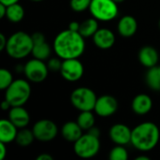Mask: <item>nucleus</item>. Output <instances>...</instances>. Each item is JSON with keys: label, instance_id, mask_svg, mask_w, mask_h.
Wrapping results in <instances>:
<instances>
[{"label": "nucleus", "instance_id": "nucleus-24", "mask_svg": "<svg viewBox=\"0 0 160 160\" xmlns=\"http://www.w3.org/2000/svg\"><path fill=\"white\" fill-rule=\"evenodd\" d=\"M34 139H36V138H35V135L33 133V130H30V129L23 128H21L20 131H18V134H17L15 141L20 146L27 147L33 142Z\"/></svg>", "mask_w": 160, "mask_h": 160}, {"label": "nucleus", "instance_id": "nucleus-34", "mask_svg": "<svg viewBox=\"0 0 160 160\" xmlns=\"http://www.w3.org/2000/svg\"><path fill=\"white\" fill-rule=\"evenodd\" d=\"M68 29L72 30V31H79L80 29V23L77 22H71L68 25Z\"/></svg>", "mask_w": 160, "mask_h": 160}, {"label": "nucleus", "instance_id": "nucleus-31", "mask_svg": "<svg viewBox=\"0 0 160 160\" xmlns=\"http://www.w3.org/2000/svg\"><path fill=\"white\" fill-rule=\"evenodd\" d=\"M8 43V39L6 38L3 33H0V51L6 50V46Z\"/></svg>", "mask_w": 160, "mask_h": 160}, {"label": "nucleus", "instance_id": "nucleus-36", "mask_svg": "<svg viewBox=\"0 0 160 160\" xmlns=\"http://www.w3.org/2000/svg\"><path fill=\"white\" fill-rule=\"evenodd\" d=\"M1 108L4 110V111H7V110H9L11 108V105L9 104V102L6 99H4L1 103Z\"/></svg>", "mask_w": 160, "mask_h": 160}, {"label": "nucleus", "instance_id": "nucleus-1", "mask_svg": "<svg viewBox=\"0 0 160 160\" xmlns=\"http://www.w3.org/2000/svg\"><path fill=\"white\" fill-rule=\"evenodd\" d=\"M84 38L79 31L70 29L60 32L53 42V50L57 56L63 60L79 58L84 52Z\"/></svg>", "mask_w": 160, "mask_h": 160}, {"label": "nucleus", "instance_id": "nucleus-12", "mask_svg": "<svg viewBox=\"0 0 160 160\" xmlns=\"http://www.w3.org/2000/svg\"><path fill=\"white\" fill-rule=\"evenodd\" d=\"M132 130L124 124L113 125L109 132L111 140L117 145H126L131 142Z\"/></svg>", "mask_w": 160, "mask_h": 160}, {"label": "nucleus", "instance_id": "nucleus-42", "mask_svg": "<svg viewBox=\"0 0 160 160\" xmlns=\"http://www.w3.org/2000/svg\"><path fill=\"white\" fill-rule=\"evenodd\" d=\"M158 70H159L160 72V66H158Z\"/></svg>", "mask_w": 160, "mask_h": 160}, {"label": "nucleus", "instance_id": "nucleus-19", "mask_svg": "<svg viewBox=\"0 0 160 160\" xmlns=\"http://www.w3.org/2000/svg\"><path fill=\"white\" fill-rule=\"evenodd\" d=\"M82 128L79 126L77 122L69 121L67 122L62 127V136L63 138L70 142H75L78 139H80L82 135Z\"/></svg>", "mask_w": 160, "mask_h": 160}, {"label": "nucleus", "instance_id": "nucleus-39", "mask_svg": "<svg viewBox=\"0 0 160 160\" xmlns=\"http://www.w3.org/2000/svg\"><path fill=\"white\" fill-rule=\"evenodd\" d=\"M136 160H150V158L145 156H140V157L136 158Z\"/></svg>", "mask_w": 160, "mask_h": 160}, {"label": "nucleus", "instance_id": "nucleus-35", "mask_svg": "<svg viewBox=\"0 0 160 160\" xmlns=\"http://www.w3.org/2000/svg\"><path fill=\"white\" fill-rule=\"evenodd\" d=\"M37 160H53V158L49 154H41L37 157Z\"/></svg>", "mask_w": 160, "mask_h": 160}, {"label": "nucleus", "instance_id": "nucleus-7", "mask_svg": "<svg viewBox=\"0 0 160 160\" xmlns=\"http://www.w3.org/2000/svg\"><path fill=\"white\" fill-rule=\"evenodd\" d=\"M97 96L93 90L87 87H79L75 89L70 96L72 105L79 111H93L97 102Z\"/></svg>", "mask_w": 160, "mask_h": 160}, {"label": "nucleus", "instance_id": "nucleus-20", "mask_svg": "<svg viewBox=\"0 0 160 160\" xmlns=\"http://www.w3.org/2000/svg\"><path fill=\"white\" fill-rule=\"evenodd\" d=\"M98 30V22L96 18L87 19L83 21L82 23H80L79 32L83 38L93 37Z\"/></svg>", "mask_w": 160, "mask_h": 160}, {"label": "nucleus", "instance_id": "nucleus-11", "mask_svg": "<svg viewBox=\"0 0 160 160\" xmlns=\"http://www.w3.org/2000/svg\"><path fill=\"white\" fill-rule=\"evenodd\" d=\"M118 109V102L115 98L105 95L97 99L94 111L100 117H109L116 112Z\"/></svg>", "mask_w": 160, "mask_h": 160}, {"label": "nucleus", "instance_id": "nucleus-21", "mask_svg": "<svg viewBox=\"0 0 160 160\" xmlns=\"http://www.w3.org/2000/svg\"><path fill=\"white\" fill-rule=\"evenodd\" d=\"M24 17V9L22 6L18 3L8 6L7 8V18L12 22H19Z\"/></svg>", "mask_w": 160, "mask_h": 160}, {"label": "nucleus", "instance_id": "nucleus-25", "mask_svg": "<svg viewBox=\"0 0 160 160\" xmlns=\"http://www.w3.org/2000/svg\"><path fill=\"white\" fill-rule=\"evenodd\" d=\"M77 123L83 130H89L95 125V116L92 113V111H83L81 112L78 116Z\"/></svg>", "mask_w": 160, "mask_h": 160}, {"label": "nucleus", "instance_id": "nucleus-17", "mask_svg": "<svg viewBox=\"0 0 160 160\" xmlns=\"http://www.w3.org/2000/svg\"><path fill=\"white\" fill-rule=\"evenodd\" d=\"M158 52L152 46H144L140 50L139 60L142 66L151 68L157 66L158 62Z\"/></svg>", "mask_w": 160, "mask_h": 160}, {"label": "nucleus", "instance_id": "nucleus-18", "mask_svg": "<svg viewBox=\"0 0 160 160\" xmlns=\"http://www.w3.org/2000/svg\"><path fill=\"white\" fill-rule=\"evenodd\" d=\"M117 29L121 36L125 38H129L135 35V33L137 32L138 22L133 16L126 15L120 19Z\"/></svg>", "mask_w": 160, "mask_h": 160}, {"label": "nucleus", "instance_id": "nucleus-28", "mask_svg": "<svg viewBox=\"0 0 160 160\" xmlns=\"http://www.w3.org/2000/svg\"><path fill=\"white\" fill-rule=\"evenodd\" d=\"M92 0H70V8L76 12H82L89 8Z\"/></svg>", "mask_w": 160, "mask_h": 160}, {"label": "nucleus", "instance_id": "nucleus-15", "mask_svg": "<svg viewBox=\"0 0 160 160\" xmlns=\"http://www.w3.org/2000/svg\"><path fill=\"white\" fill-rule=\"evenodd\" d=\"M17 128L9 119H2L0 121V142L8 144L15 141L18 134Z\"/></svg>", "mask_w": 160, "mask_h": 160}, {"label": "nucleus", "instance_id": "nucleus-27", "mask_svg": "<svg viewBox=\"0 0 160 160\" xmlns=\"http://www.w3.org/2000/svg\"><path fill=\"white\" fill-rule=\"evenodd\" d=\"M13 82L12 74L6 68L0 69V89L6 90Z\"/></svg>", "mask_w": 160, "mask_h": 160}, {"label": "nucleus", "instance_id": "nucleus-10", "mask_svg": "<svg viewBox=\"0 0 160 160\" xmlns=\"http://www.w3.org/2000/svg\"><path fill=\"white\" fill-rule=\"evenodd\" d=\"M32 130L35 138L40 142H51L58 133V128L55 123L48 119L38 121L34 125Z\"/></svg>", "mask_w": 160, "mask_h": 160}, {"label": "nucleus", "instance_id": "nucleus-14", "mask_svg": "<svg viewBox=\"0 0 160 160\" xmlns=\"http://www.w3.org/2000/svg\"><path fill=\"white\" fill-rule=\"evenodd\" d=\"M8 119L18 128H23L30 122V115L22 106L11 107L8 113Z\"/></svg>", "mask_w": 160, "mask_h": 160}, {"label": "nucleus", "instance_id": "nucleus-4", "mask_svg": "<svg viewBox=\"0 0 160 160\" xmlns=\"http://www.w3.org/2000/svg\"><path fill=\"white\" fill-rule=\"evenodd\" d=\"M31 95V86L29 82L22 79H18L6 89L5 99L9 102L11 107L23 106Z\"/></svg>", "mask_w": 160, "mask_h": 160}, {"label": "nucleus", "instance_id": "nucleus-30", "mask_svg": "<svg viewBox=\"0 0 160 160\" xmlns=\"http://www.w3.org/2000/svg\"><path fill=\"white\" fill-rule=\"evenodd\" d=\"M32 36V39H33V42L34 44L35 43H39V42H42V41H45V37L42 33L40 32H36L34 33Z\"/></svg>", "mask_w": 160, "mask_h": 160}, {"label": "nucleus", "instance_id": "nucleus-38", "mask_svg": "<svg viewBox=\"0 0 160 160\" xmlns=\"http://www.w3.org/2000/svg\"><path fill=\"white\" fill-rule=\"evenodd\" d=\"M19 0H0V3L6 5V6H9V5H12V4H15V3H18Z\"/></svg>", "mask_w": 160, "mask_h": 160}, {"label": "nucleus", "instance_id": "nucleus-43", "mask_svg": "<svg viewBox=\"0 0 160 160\" xmlns=\"http://www.w3.org/2000/svg\"><path fill=\"white\" fill-rule=\"evenodd\" d=\"M159 27H160V20H159Z\"/></svg>", "mask_w": 160, "mask_h": 160}, {"label": "nucleus", "instance_id": "nucleus-5", "mask_svg": "<svg viewBox=\"0 0 160 160\" xmlns=\"http://www.w3.org/2000/svg\"><path fill=\"white\" fill-rule=\"evenodd\" d=\"M99 137L87 132L82 134L80 139L74 142V152L82 158H92L98 155L100 149Z\"/></svg>", "mask_w": 160, "mask_h": 160}, {"label": "nucleus", "instance_id": "nucleus-32", "mask_svg": "<svg viewBox=\"0 0 160 160\" xmlns=\"http://www.w3.org/2000/svg\"><path fill=\"white\" fill-rule=\"evenodd\" d=\"M7 156V147L6 143L0 142V160H3Z\"/></svg>", "mask_w": 160, "mask_h": 160}, {"label": "nucleus", "instance_id": "nucleus-22", "mask_svg": "<svg viewBox=\"0 0 160 160\" xmlns=\"http://www.w3.org/2000/svg\"><path fill=\"white\" fill-rule=\"evenodd\" d=\"M32 54L34 58L39 60H46L51 55V47L46 41H42L39 43H35L32 50Z\"/></svg>", "mask_w": 160, "mask_h": 160}, {"label": "nucleus", "instance_id": "nucleus-33", "mask_svg": "<svg viewBox=\"0 0 160 160\" xmlns=\"http://www.w3.org/2000/svg\"><path fill=\"white\" fill-rule=\"evenodd\" d=\"M7 8H8V6L0 3V18L1 19L7 16Z\"/></svg>", "mask_w": 160, "mask_h": 160}, {"label": "nucleus", "instance_id": "nucleus-29", "mask_svg": "<svg viewBox=\"0 0 160 160\" xmlns=\"http://www.w3.org/2000/svg\"><path fill=\"white\" fill-rule=\"evenodd\" d=\"M62 62H63V61H60V59H58V58L50 59L49 62H48V65H47L49 70H52V71H53V72L60 71L61 66H62Z\"/></svg>", "mask_w": 160, "mask_h": 160}, {"label": "nucleus", "instance_id": "nucleus-13", "mask_svg": "<svg viewBox=\"0 0 160 160\" xmlns=\"http://www.w3.org/2000/svg\"><path fill=\"white\" fill-rule=\"evenodd\" d=\"M93 41L98 48L108 50L113 46L115 42V36L110 29L101 28L98 29L93 36Z\"/></svg>", "mask_w": 160, "mask_h": 160}, {"label": "nucleus", "instance_id": "nucleus-8", "mask_svg": "<svg viewBox=\"0 0 160 160\" xmlns=\"http://www.w3.org/2000/svg\"><path fill=\"white\" fill-rule=\"evenodd\" d=\"M23 72L28 81L32 82H41L47 78L49 68L42 60L34 58L25 64Z\"/></svg>", "mask_w": 160, "mask_h": 160}, {"label": "nucleus", "instance_id": "nucleus-16", "mask_svg": "<svg viewBox=\"0 0 160 160\" xmlns=\"http://www.w3.org/2000/svg\"><path fill=\"white\" fill-rule=\"evenodd\" d=\"M153 107L152 98L145 94H140L134 98L132 100L131 108L132 111L139 115H144L148 113Z\"/></svg>", "mask_w": 160, "mask_h": 160}, {"label": "nucleus", "instance_id": "nucleus-41", "mask_svg": "<svg viewBox=\"0 0 160 160\" xmlns=\"http://www.w3.org/2000/svg\"><path fill=\"white\" fill-rule=\"evenodd\" d=\"M31 1H35V2H39V1H42V0H31Z\"/></svg>", "mask_w": 160, "mask_h": 160}, {"label": "nucleus", "instance_id": "nucleus-37", "mask_svg": "<svg viewBox=\"0 0 160 160\" xmlns=\"http://www.w3.org/2000/svg\"><path fill=\"white\" fill-rule=\"evenodd\" d=\"M88 132L90 133V134H92V135H94V136H97V137H99V135H100V132H99V129L98 128H91L89 130H88Z\"/></svg>", "mask_w": 160, "mask_h": 160}, {"label": "nucleus", "instance_id": "nucleus-2", "mask_svg": "<svg viewBox=\"0 0 160 160\" xmlns=\"http://www.w3.org/2000/svg\"><path fill=\"white\" fill-rule=\"evenodd\" d=\"M160 131L158 127L152 122H144L132 129L130 143L139 151L153 150L158 143Z\"/></svg>", "mask_w": 160, "mask_h": 160}, {"label": "nucleus", "instance_id": "nucleus-40", "mask_svg": "<svg viewBox=\"0 0 160 160\" xmlns=\"http://www.w3.org/2000/svg\"><path fill=\"white\" fill-rule=\"evenodd\" d=\"M113 1H114V2H116V3L118 4V3H122V2H124L125 0H113Z\"/></svg>", "mask_w": 160, "mask_h": 160}, {"label": "nucleus", "instance_id": "nucleus-23", "mask_svg": "<svg viewBox=\"0 0 160 160\" xmlns=\"http://www.w3.org/2000/svg\"><path fill=\"white\" fill-rule=\"evenodd\" d=\"M146 83L155 91H160V72L158 67L149 68L146 73Z\"/></svg>", "mask_w": 160, "mask_h": 160}, {"label": "nucleus", "instance_id": "nucleus-6", "mask_svg": "<svg viewBox=\"0 0 160 160\" xmlns=\"http://www.w3.org/2000/svg\"><path fill=\"white\" fill-rule=\"evenodd\" d=\"M89 9L92 16L101 22H110L118 15L117 3L113 0H92Z\"/></svg>", "mask_w": 160, "mask_h": 160}, {"label": "nucleus", "instance_id": "nucleus-26", "mask_svg": "<svg viewBox=\"0 0 160 160\" xmlns=\"http://www.w3.org/2000/svg\"><path fill=\"white\" fill-rule=\"evenodd\" d=\"M109 158L111 160H127L128 158V155L123 145H117L111 150Z\"/></svg>", "mask_w": 160, "mask_h": 160}, {"label": "nucleus", "instance_id": "nucleus-3", "mask_svg": "<svg viewBox=\"0 0 160 160\" xmlns=\"http://www.w3.org/2000/svg\"><path fill=\"white\" fill-rule=\"evenodd\" d=\"M33 46L32 36L23 31H18L8 38L6 52L11 58L22 59L32 53Z\"/></svg>", "mask_w": 160, "mask_h": 160}, {"label": "nucleus", "instance_id": "nucleus-9", "mask_svg": "<svg viewBox=\"0 0 160 160\" xmlns=\"http://www.w3.org/2000/svg\"><path fill=\"white\" fill-rule=\"evenodd\" d=\"M84 72L83 66L78 58L65 59L62 62L60 73L62 77L68 82H77L79 81Z\"/></svg>", "mask_w": 160, "mask_h": 160}]
</instances>
